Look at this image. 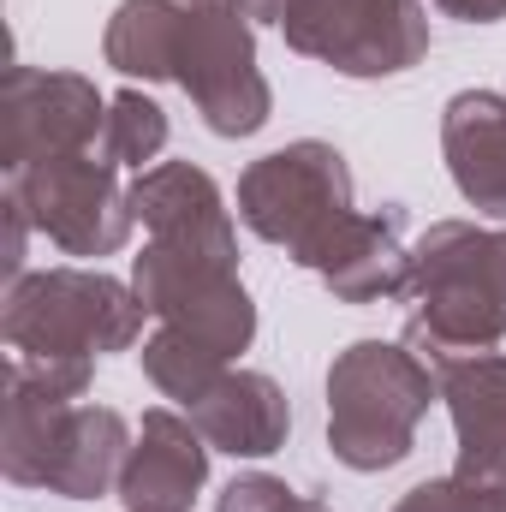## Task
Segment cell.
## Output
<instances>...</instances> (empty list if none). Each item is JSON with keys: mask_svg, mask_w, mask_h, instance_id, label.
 I'll use <instances>...</instances> for the list:
<instances>
[{"mask_svg": "<svg viewBox=\"0 0 506 512\" xmlns=\"http://www.w3.org/2000/svg\"><path fill=\"white\" fill-rule=\"evenodd\" d=\"M405 346L435 370L506 340V227L435 221L405 274Z\"/></svg>", "mask_w": 506, "mask_h": 512, "instance_id": "6da1fadb", "label": "cell"}, {"mask_svg": "<svg viewBox=\"0 0 506 512\" xmlns=\"http://www.w3.org/2000/svg\"><path fill=\"white\" fill-rule=\"evenodd\" d=\"M441 155L459 197L477 215L506 221V96L459 90L441 114Z\"/></svg>", "mask_w": 506, "mask_h": 512, "instance_id": "9a60e30c", "label": "cell"}, {"mask_svg": "<svg viewBox=\"0 0 506 512\" xmlns=\"http://www.w3.org/2000/svg\"><path fill=\"white\" fill-rule=\"evenodd\" d=\"M227 12H239L245 24H280L286 18V0H227Z\"/></svg>", "mask_w": 506, "mask_h": 512, "instance_id": "cb8c5ba5", "label": "cell"}, {"mask_svg": "<svg viewBox=\"0 0 506 512\" xmlns=\"http://www.w3.org/2000/svg\"><path fill=\"white\" fill-rule=\"evenodd\" d=\"M108 126V102L78 72L12 66L0 90V167L24 173L54 155H90Z\"/></svg>", "mask_w": 506, "mask_h": 512, "instance_id": "30bf717a", "label": "cell"}, {"mask_svg": "<svg viewBox=\"0 0 506 512\" xmlns=\"http://www.w3.org/2000/svg\"><path fill=\"white\" fill-rule=\"evenodd\" d=\"M185 417L203 429L215 453H233V459H268L292 435V405L280 382L262 370H227Z\"/></svg>", "mask_w": 506, "mask_h": 512, "instance_id": "2e32d148", "label": "cell"}, {"mask_svg": "<svg viewBox=\"0 0 506 512\" xmlns=\"http://www.w3.org/2000/svg\"><path fill=\"white\" fill-rule=\"evenodd\" d=\"M6 197L30 215V227L66 256H114L126 251L137 209L131 185H120V167L90 155H54L24 173H6Z\"/></svg>", "mask_w": 506, "mask_h": 512, "instance_id": "8992f818", "label": "cell"}, {"mask_svg": "<svg viewBox=\"0 0 506 512\" xmlns=\"http://www.w3.org/2000/svg\"><path fill=\"white\" fill-rule=\"evenodd\" d=\"M352 215V167L334 143H286L262 155L239 179V221L256 239L280 245L298 268H310L334 227Z\"/></svg>", "mask_w": 506, "mask_h": 512, "instance_id": "5b68a950", "label": "cell"}, {"mask_svg": "<svg viewBox=\"0 0 506 512\" xmlns=\"http://www.w3.org/2000/svg\"><path fill=\"white\" fill-rule=\"evenodd\" d=\"M24 233H30V215L6 197V280L24 274Z\"/></svg>", "mask_w": 506, "mask_h": 512, "instance_id": "7402d4cb", "label": "cell"}, {"mask_svg": "<svg viewBox=\"0 0 506 512\" xmlns=\"http://www.w3.org/2000/svg\"><path fill=\"white\" fill-rule=\"evenodd\" d=\"M143 376L161 387L167 399H179L185 411L209 393V387L227 376V358L215 352V346H203V340H191V334H179V328H155L149 340H143Z\"/></svg>", "mask_w": 506, "mask_h": 512, "instance_id": "ac0fdd59", "label": "cell"}, {"mask_svg": "<svg viewBox=\"0 0 506 512\" xmlns=\"http://www.w3.org/2000/svg\"><path fill=\"white\" fill-rule=\"evenodd\" d=\"M131 209L149 227L155 245H179V251H209L239 262V239H233V209L221 197V185L191 167V161H161L143 167L131 179Z\"/></svg>", "mask_w": 506, "mask_h": 512, "instance_id": "8fae6325", "label": "cell"}, {"mask_svg": "<svg viewBox=\"0 0 506 512\" xmlns=\"http://www.w3.org/2000/svg\"><path fill=\"white\" fill-rule=\"evenodd\" d=\"M441 399L435 370L399 340H352L328 370V447L346 471H393L417 447V423Z\"/></svg>", "mask_w": 506, "mask_h": 512, "instance_id": "3957f363", "label": "cell"}, {"mask_svg": "<svg viewBox=\"0 0 506 512\" xmlns=\"http://www.w3.org/2000/svg\"><path fill=\"white\" fill-rule=\"evenodd\" d=\"M435 382H441L453 435H459L453 477L506 489V358L501 352L447 358V364H435Z\"/></svg>", "mask_w": 506, "mask_h": 512, "instance_id": "4fadbf2b", "label": "cell"}, {"mask_svg": "<svg viewBox=\"0 0 506 512\" xmlns=\"http://www.w3.org/2000/svg\"><path fill=\"white\" fill-rule=\"evenodd\" d=\"M131 453V423L114 405H66L6 370V429L0 471L18 489H48L66 501H102L120 489Z\"/></svg>", "mask_w": 506, "mask_h": 512, "instance_id": "7a4b0ae2", "label": "cell"}, {"mask_svg": "<svg viewBox=\"0 0 506 512\" xmlns=\"http://www.w3.org/2000/svg\"><path fill=\"white\" fill-rule=\"evenodd\" d=\"M435 12H447L459 24H501L506 0H435Z\"/></svg>", "mask_w": 506, "mask_h": 512, "instance_id": "603a6c76", "label": "cell"}, {"mask_svg": "<svg viewBox=\"0 0 506 512\" xmlns=\"http://www.w3.org/2000/svg\"><path fill=\"white\" fill-rule=\"evenodd\" d=\"M209 441L191 417L155 405L143 411V429L126 453V471H120V501L126 512H191L197 489L209 483Z\"/></svg>", "mask_w": 506, "mask_h": 512, "instance_id": "7c38bea8", "label": "cell"}, {"mask_svg": "<svg viewBox=\"0 0 506 512\" xmlns=\"http://www.w3.org/2000/svg\"><path fill=\"white\" fill-rule=\"evenodd\" d=\"M179 36H185V0H120V12L108 18L102 54H108V66L126 72V78L173 84Z\"/></svg>", "mask_w": 506, "mask_h": 512, "instance_id": "e0dca14e", "label": "cell"}, {"mask_svg": "<svg viewBox=\"0 0 506 512\" xmlns=\"http://www.w3.org/2000/svg\"><path fill=\"white\" fill-rule=\"evenodd\" d=\"M310 274H322V286L340 304H381V298H405V274H411V251H405V203H381V209H352L322 256L310 262Z\"/></svg>", "mask_w": 506, "mask_h": 512, "instance_id": "5bb4252c", "label": "cell"}, {"mask_svg": "<svg viewBox=\"0 0 506 512\" xmlns=\"http://www.w3.org/2000/svg\"><path fill=\"white\" fill-rule=\"evenodd\" d=\"M298 501H304V495H292L280 477L251 471V477H233V483L221 489L215 512H298Z\"/></svg>", "mask_w": 506, "mask_h": 512, "instance_id": "ffe728a7", "label": "cell"}, {"mask_svg": "<svg viewBox=\"0 0 506 512\" xmlns=\"http://www.w3.org/2000/svg\"><path fill=\"white\" fill-rule=\"evenodd\" d=\"M286 48L346 78H393L429 54L423 0H286Z\"/></svg>", "mask_w": 506, "mask_h": 512, "instance_id": "52a82bcc", "label": "cell"}, {"mask_svg": "<svg viewBox=\"0 0 506 512\" xmlns=\"http://www.w3.org/2000/svg\"><path fill=\"white\" fill-rule=\"evenodd\" d=\"M393 512H483V489L465 477H429V483L405 489V501Z\"/></svg>", "mask_w": 506, "mask_h": 512, "instance_id": "44dd1931", "label": "cell"}, {"mask_svg": "<svg viewBox=\"0 0 506 512\" xmlns=\"http://www.w3.org/2000/svg\"><path fill=\"white\" fill-rule=\"evenodd\" d=\"M298 512H334V507H328V501H316V495H304V501H298Z\"/></svg>", "mask_w": 506, "mask_h": 512, "instance_id": "d4e9b609", "label": "cell"}, {"mask_svg": "<svg viewBox=\"0 0 506 512\" xmlns=\"http://www.w3.org/2000/svg\"><path fill=\"white\" fill-rule=\"evenodd\" d=\"M149 304L137 286L102 268H42L6 286L0 334L12 358L30 364H96L102 352H126L143 334Z\"/></svg>", "mask_w": 506, "mask_h": 512, "instance_id": "277c9868", "label": "cell"}, {"mask_svg": "<svg viewBox=\"0 0 506 512\" xmlns=\"http://www.w3.org/2000/svg\"><path fill=\"white\" fill-rule=\"evenodd\" d=\"M161 149H167V108L149 102L143 90H120L108 102V126H102L96 155L108 167H137L143 173V161H155Z\"/></svg>", "mask_w": 506, "mask_h": 512, "instance_id": "d6986e66", "label": "cell"}, {"mask_svg": "<svg viewBox=\"0 0 506 512\" xmlns=\"http://www.w3.org/2000/svg\"><path fill=\"white\" fill-rule=\"evenodd\" d=\"M185 6H227V0H185Z\"/></svg>", "mask_w": 506, "mask_h": 512, "instance_id": "484cf974", "label": "cell"}, {"mask_svg": "<svg viewBox=\"0 0 506 512\" xmlns=\"http://www.w3.org/2000/svg\"><path fill=\"white\" fill-rule=\"evenodd\" d=\"M173 84L197 102L215 137H251L274 114V90L256 66V30L227 6H185Z\"/></svg>", "mask_w": 506, "mask_h": 512, "instance_id": "9c48e42d", "label": "cell"}, {"mask_svg": "<svg viewBox=\"0 0 506 512\" xmlns=\"http://www.w3.org/2000/svg\"><path fill=\"white\" fill-rule=\"evenodd\" d=\"M131 286L149 304L155 322L215 346L227 364L239 352H251L256 340V304L239 280V262L209 251H179V245H143V256L131 262Z\"/></svg>", "mask_w": 506, "mask_h": 512, "instance_id": "ba28073f", "label": "cell"}]
</instances>
